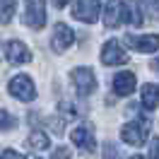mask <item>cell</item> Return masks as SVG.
Instances as JSON below:
<instances>
[{
  "label": "cell",
  "instance_id": "cell-1",
  "mask_svg": "<svg viewBox=\"0 0 159 159\" xmlns=\"http://www.w3.org/2000/svg\"><path fill=\"white\" fill-rule=\"evenodd\" d=\"M149 133V120L147 118H138V120H130L120 128V140L125 145H133V147H142L145 140H147Z\"/></svg>",
  "mask_w": 159,
  "mask_h": 159
},
{
  "label": "cell",
  "instance_id": "cell-2",
  "mask_svg": "<svg viewBox=\"0 0 159 159\" xmlns=\"http://www.w3.org/2000/svg\"><path fill=\"white\" fill-rule=\"evenodd\" d=\"M70 80H72V87H75V92H77L80 97H89L97 89V75H94L92 68L82 65V68L70 70Z\"/></svg>",
  "mask_w": 159,
  "mask_h": 159
},
{
  "label": "cell",
  "instance_id": "cell-3",
  "mask_svg": "<svg viewBox=\"0 0 159 159\" xmlns=\"http://www.w3.org/2000/svg\"><path fill=\"white\" fill-rule=\"evenodd\" d=\"M24 24L29 29H43L46 27V5L43 0H24V15H22Z\"/></svg>",
  "mask_w": 159,
  "mask_h": 159
},
{
  "label": "cell",
  "instance_id": "cell-4",
  "mask_svg": "<svg viewBox=\"0 0 159 159\" xmlns=\"http://www.w3.org/2000/svg\"><path fill=\"white\" fill-rule=\"evenodd\" d=\"M7 89L15 99L20 101H34L36 99V84L31 82L29 75H15V77L7 82Z\"/></svg>",
  "mask_w": 159,
  "mask_h": 159
},
{
  "label": "cell",
  "instance_id": "cell-5",
  "mask_svg": "<svg viewBox=\"0 0 159 159\" xmlns=\"http://www.w3.org/2000/svg\"><path fill=\"white\" fill-rule=\"evenodd\" d=\"M2 56L5 60L10 63V65H24V63H29L31 60V53L27 48V43L20 39H10L2 43Z\"/></svg>",
  "mask_w": 159,
  "mask_h": 159
},
{
  "label": "cell",
  "instance_id": "cell-6",
  "mask_svg": "<svg viewBox=\"0 0 159 159\" xmlns=\"http://www.w3.org/2000/svg\"><path fill=\"white\" fill-rule=\"evenodd\" d=\"M101 15V5L99 0H77L75 7H72V17L77 22H84V24H94Z\"/></svg>",
  "mask_w": 159,
  "mask_h": 159
},
{
  "label": "cell",
  "instance_id": "cell-7",
  "mask_svg": "<svg viewBox=\"0 0 159 159\" xmlns=\"http://www.w3.org/2000/svg\"><path fill=\"white\" fill-rule=\"evenodd\" d=\"M72 43H75V31L70 29L68 24L58 22L53 27V34H51V48L56 51V53H65Z\"/></svg>",
  "mask_w": 159,
  "mask_h": 159
},
{
  "label": "cell",
  "instance_id": "cell-8",
  "mask_svg": "<svg viewBox=\"0 0 159 159\" xmlns=\"http://www.w3.org/2000/svg\"><path fill=\"white\" fill-rule=\"evenodd\" d=\"M101 63L104 65H123V63H128V53L123 48V43L116 39H109L104 43V48H101Z\"/></svg>",
  "mask_w": 159,
  "mask_h": 159
},
{
  "label": "cell",
  "instance_id": "cell-9",
  "mask_svg": "<svg viewBox=\"0 0 159 159\" xmlns=\"http://www.w3.org/2000/svg\"><path fill=\"white\" fill-rule=\"evenodd\" d=\"M125 43H128V48L138 51V53H154L159 51V34H142V36L128 34Z\"/></svg>",
  "mask_w": 159,
  "mask_h": 159
},
{
  "label": "cell",
  "instance_id": "cell-10",
  "mask_svg": "<svg viewBox=\"0 0 159 159\" xmlns=\"http://www.w3.org/2000/svg\"><path fill=\"white\" fill-rule=\"evenodd\" d=\"M120 24H125V10H123V2L120 0H109L104 5V27L116 29Z\"/></svg>",
  "mask_w": 159,
  "mask_h": 159
},
{
  "label": "cell",
  "instance_id": "cell-11",
  "mask_svg": "<svg viewBox=\"0 0 159 159\" xmlns=\"http://www.w3.org/2000/svg\"><path fill=\"white\" fill-rule=\"evenodd\" d=\"M113 94H118V97H128V94H133L135 92V87H138V77L130 72V70H123V72H118L116 77H113Z\"/></svg>",
  "mask_w": 159,
  "mask_h": 159
},
{
  "label": "cell",
  "instance_id": "cell-12",
  "mask_svg": "<svg viewBox=\"0 0 159 159\" xmlns=\"http://www.w3.org/2000/svg\"><path fill=\"white\" fill-rule=\"evenodd\" d=\"M70 140H72V145L80 149H84V152H92L94 149V133H92L89 125H77V128L70 133Z\"/></svg>",
  "mask_w": 159,
  "mask_h": 159
},
{
  "label": "cell",
  "instance_id": "cell-13",
  "mask_svg": "<svg viewBox=\"0 0 159 159\" xmlns=\"http://www.w3.org/2000/svg\"><path fill=\"white\" fill-rule=\"evenodd\" d=\"M142 106L149 109V111H154L159 106V84L147 82V84L142 87Z\"/></svg>",
  "mask_w": 159,
  "mask_h": 159
},
{
  "label": "cell",
  "instance_id": "cell-14",
  "mask_svg": "<svg viewBox=\"0 0 159 159\" xmlns=\"http://www.w3.org/2000/svg\"><path fill=\"white\" fill-rule=\"evenodd\" d=\"M123 10H125V24L130 27H140L142 24V7L133 0H125L123 2Z\"/></svg>",
  "mask_w": 159,
  "mask_h": 159
},
{
  "label": "cell",
  "instance_id": "cell-15",
  "mask_svg": "<svg viewBox=\"0 0 159 159\" xmlns=\"http://www.w3.org/2000/svg\"><path fill=\"white\" fill-rule=\"evenodd\" d=\"M27 145H29V149H34V152H41V149H48L51 147V140L46 133H41V130H31L29 138H27Z\"/></svg>",
  "mask_w": 159,
  "mask_h": 159
},
{
  "label": "cell",
  "instance_id": "cell-16",
  "mask_svg": "<svg viewBox=\"0 0 159 159\" xmlns=\"http://www.w3.org/2000/svg\"><path fill=\"white\" fill-rule=\"evenodd\" d=\"M140 7L149 20H159V0H140Z\"/></svg>",
  "mask_w": 159,
  "mask_h": 159
},
{
  "label": "cell",
  "instance_id": "cell-17",
  "mask_svg": "<svg viewBox=\"0 0 159 159\" xmlns=\"http://www.w3.org/2000/svg\"><path fill=\"white\" fill-rule=\"evenodd\" d=\"M0 5H2V24H10L15 7H17V0H0Z\"/></svg>",
  "mask_w": 159,
  "mask_h": 159
},
{
  "label": "cell",
  "instance_id": "cell-18",
  "mask_svg": "<svg viewBox=\"0 0 159 159\" xmlns=\"http://www.w3.org/2000/svg\"><path fill=\"white\" fill-rule=\"evenodd\" d=\"M104 157L106 159H123V154H120V149L113 145V142H106L104 145Z\"/></svg>",
  "mask_w": 159,
  "mask_h": 159
},
{
  "label": "cell",
  "instance_id": "cell-19",
  "mask_svg": "<svg viewBox=\"0 0 159 159\" xmlns=\"http://www.w3.org/2000/svg\"><path fill=\"white\" fill-rule=\"evenodd\" d=\"M51 159H72V154H70L68 147H56L51 152Z\"/></svg>",
  "mask_w": 159,
  "mask_h": 159
},
{
  "label": "cell",
  "instance_id": "cell-20",
  "mask_svg": "<svg viewBox=\"0 0 159 159\" xmlns=\"http://www.w3.org/2000/svg\"><path fill=\"white\" fill-rule=\"evenodd\" d=\"M2 159H27L24 157V154H20V152H17V149H2Z\"/></svg>",
  "mask_w": 159,
  "mask_h": 159
},
{
  "label": "cell",
  "instance_id": "cell-21",
  "mask_svg": "<svg viewBox=\"0 0 159 159\" xmlns=\"http://www.w3.org/2000/svg\"><path fill=\"white\" fill-rule=\"evenodd\" d=\"M149 159H159V138H152V145H149Z\"/></svg>",
  "mask_w": 159,
  "mask_h": 159
},
{
  "label": "cell",
  "instance_id": "cell-22",
  "mask_svg": "<svg viewBox=\"0 0 159 159\" xmlns=\"http://www.w3.org/2000/svg\"><path fill=\"white\" fill-rule=\"evenodd\" d=\"M12 125H15V120H12V116L7 113V111L2 109V130H10Z\"/></svg>",
  "mask_w": 159,
  "mask_h": 159
},
{
  "label": "cell",
  "instance_id": "cell-23",
  "mask_svg": "<svg viewBox=\"0 0 159 159\" xmlns=\"http://www.w3.org/2000/svg\"><path fill=\"white\" fill-rule=\"evenodd\" d=\"M68 2H70V0H53V5H56V7H65Z\"/></svg>",
  "mask_w": 159,
  "mask_h": 159
},
{
  "label": "cell",
  "instance_id": "cell-24",
  "mask_svg": "<svg viewBox=\"0 0 159 159\" xmlns=\"http://www.w3.org/2000/svg\"><path fill=\"white\" fill-rule=\"evenodd\" d=\"M152 70H154V72L159 75V58H154V60H152Z\"/></svg>",
  "mask_w": 159,
  "mask_h": 159
},
{
  "label": "cell",
  "instance_id": "cell-25",
  "mask_svg": "<svg viewBox=\"0 0 159 159\" xmlns=\"http://www.w3.org/2000/svg\"><path fill=\"white\" fill-rule=\"evenodd\" d=\"M128 159H145V157H140V154H133V157H128Z\"/></svg>",
  "mask_w": 159,
  "mask_h": 159
}]
</instances>
